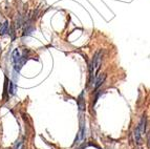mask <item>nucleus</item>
I'll return each mask as SVG.
<instances>
[{
  "mask_svg": "<svg viewBox=\"0 0 150 149\" xmlns=\"http://www.w3.org/2000/svg\"><path fill=\"white\" fill-rule=\"evenodd\" d=\"M103 56H104V50H98L95 53L93 59L90 61L89 64V87H91L93 82L95 78L97 77V72L98 70H100L101 65H102V61H103Z\"/></svg>",
  "mask_w": 150,
  "mask_h": 149,
  "instance_id": "1",
  "label": "nucleus"
},
{
  "mask_svg": "<svg viewBox=\"0 0 150 149\" xmlns=\"http://www.w3.org/2000/svg\"><path fill=\"white\" fill-rule=\"evenodd\" d=\"M28 50H23L21 52L20 50H15L12 55V60L13 63H14V68H15L16 72H19V70L22 68L23 64H24L28 59V56L26 55V53Z\"/></svg>",
  "mask_w": 150,
  "mask_h": 149,
  "instance_id": "2",
  "label": "nucleus"
},
{
  "mask_svg": "<svg viewBox=\"0 0 150 149\" xmlns=\"http://www.w3.org/2000/svg\"><path fill=\"white\" fill-rule=\"evenodd\" d=\"M146 126H147V118L145 116H143L141 118L139 124L134 128L133 131V137H134V142L137 144H141L142 143V136L146 132Z\"/></svg>",
  "mask_w": 150,
  "mask_h": 149,
  "instance_id": "3",
  "label": "nucleus"
},
{
  "mask_svg": "<svg viewBox=\"0 0 150 149\" xmlns=\"http://www.w3.org/2000/svg\"><path fill=\"white\" fill-rule=\"evenodd\" d=\"M105 79H106V74H100L99 76H97V77L95 78V80H93V85H91L90 88H93V89L96 92V90L99 89V88L104 84Z\"/></svg>",
  "mask_w": 150,
  "mask_h": 149,
  "instance_id": "4",
  "label": "nucleus"
},
{
  "mask_svg": "<svg viewBox=\"0 0 150 149\" xmlns=\"http://www.w3.org/2000/svg\"><path fill=\"white\" fill-rule=\"evenodd\" d=\"M86 137V133H85V124L82 123L81 124V128H80V131H79V134H78L77 139H76V144H79L81 143L82 141H84Z\"/></svg>",
  "mask_w": 150,
  "mask_h": 149,
  "instance_id": "5",
  "label": "nucleus"
},
{
  "mask_svg": "<svg viewBox=\"0 0 150 149\" xmlns=\"http://www.w3.org/2000/svg\"><path fill=\"white\" fill-rule=\"evenodd\" d=\"M10 24H8V21H5L3 24H1V28H0V34L1 35H5L6 33H8V35H10Z\"/></svg>",
  "mask_w": 150,
  "mask_h": 149,
  "instance_id": "6",
  "label": "nucleus"
},
{
  "mask_svg": "<svg viewBox=\"0 0 150 149\" xmlns=\"http://www.w3.org/2000/svg\"><path fill=\"white\" fill-rule=\"evenodd\" d=\"M78 106H79V109L80 110H83L84 109V102H83V94H80V97H79V100H78Z\"/></svg>",
  "mask_w": 150,
  "mask_h": 149,
  "instance_id": "7",
  "label": "nucleus"
}]
</instances>
